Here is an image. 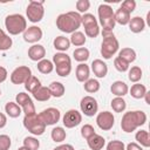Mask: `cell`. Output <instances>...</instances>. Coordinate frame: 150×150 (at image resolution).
Here are the masks:
<instances>
[{
    "mask_svg": "<svg viewBox=\"0 0 150 150\" xmlns=\"http://www.w3.org/2000/svg\"><path fill=\"white\" fill-rule=\"evenodd\" d=\"M87 144L91 150H101L103 149V146L105 145V139L104 137H102L101 135L95 134L94 136H91L89 139H87Z\"/></svg>",
    "mask_w": 150,
    "mask_h": 150,
    "instance_id": "7402d4cb",
    "label": "cell"
},
{
    "mask_svg": "<svg viewBox=\"0 0 150 150\" xmlns=\"http://www.w3.org/2000/svg\"><path fill=\"white\" fill-rule=\"evenodd\" d=\"M96 132H95V129L91 124H84L82 128H81V136L84 138V139H89L91 136H94Z\"/></svg>",
    "mask_w": 150,
    "mask_h": 150,
    "instance_id": "60d3db41",
    "label": "cell"
},
{
    "mask_svg": "<svg viewBox=\"0 0 150 150\" xmlns=\"http://www.w3.org/2000/svg\"><path fill=\"white\" fill-rule=\"evenodd\" d=\"M69 41H70V45H74L75 47H82V46L86 43L87 38H86V35H84L82 32L76 30V32L71 33Z\"/></svg>",
    "mask_w": 150,
    "mask_h": 150,
    "instance_id": "1f68e13d",
    "label": "cell"
},
{
    "mask_svg": "<svg viewBox=\"0 0 150 150\" xmlns=\"http://www.w3.org/2000/svg\"><path fill=\"white\" fill-rule=\"evenodd\" d=\"M80 109L86 116L91 117V116L96 115V112L98 110L97 101L93 96H89V95L84 96V97H82V100L80 102Z\"/></svg>",
    "mask_w": 150,
    "mask_h": 150,
    "instance_id": "8fae6325",
    "label": "cell"
},
{
    "mask_svg": "<svg viewBox=\"0 0 150 150\" xmlns=\"http://www.w3.org/2000/svg\"><path fill=\"white\" fill-rule=\"evenodd\" d=\"M5 111L9 117L16 118L21 114V108L16 102H7L5 105Z\"/></svg>",
    "mask_w": 150,
    "mask_h": 150,
    "instance_id": "83f0119b",
    "label": "cell"
},
{
    "mask_svg": "<svg viewBox=\"0 0 150 150\" xmlns=\"http://www.w3.org/2000/svg\"><path fill=\"white\" fill-rule=\"evenodd\" d=\"M15 102L23 110L25 115H33V114H35V105H34L33 100L30 98V96L28 94H26V93H19L15 96Z\"/></svg>",
    "mask_w": 150,
    "mask_h": 150,
    "instance_id": "4fadbf2b",
    "label": "cell"
},
{
    "mask_svg": "<svg viewBox=\"0 0 150 150\" xmlns=\"http://www.w3.org/2000/svg\"><path fill=\"white\" fill-rule=\"evenodd\" d=\"M135 138L139 143L141 146H144V148L150 146V136L146 130H138L135 135Z\"/></svg>",
    "mask_w": 150,
    "mask_h": 150,
    "instance_id": "d6a6232c",
    "label": "cell"
},
{
    "mask_svg": "<svg viewBox=\"0 0 150 150\" xmlns=\"http://www.w3.org/2000/svg\"><path fill=\"white\" fill-rule=\"evenodd\" d=\"M54 150H75V149L71 144H61V145L56 146Z\"/></svg>",
    "mask_w": 150,
    "mask_h": 150,
    "instance_id": "681fc988",
    "label": "cell"
},
{
    "mask_svg": "<svg viewBox=\"0 0 150 150\" xmlns=\"http://www.w3.org/2000/svg\"><path fill=\"white\" fill-rule=\"evenodd\" d=\"M118 57H121L122 60H124L127 63H131L136 60V52L132 49V48H129V47H125V48H122L118 53Z\"/></svg>",
    "mask_w": 150,
    "mask_h": 150,
    "instance_id": "4316f807",
    "label": "cell"
},
{
    "mask_svg": "<svg viewBox=\"0 0 150 150\" xmlns=\"http://www.w3.org/2000/svg\"><path fill=\"white\" fill-rule=\"evenodd\" d=\"M7 76H8L7 69H6L5 67L0 66V83L5 82V81H6V79H7Z\"/></svg>",
    "mask_w": 150,
    "mask_h": 150,
    "instance_id": "7dc6e473",
    "label": "cell"
},
{
    "mask_svg": "<svg viewBox=\"0 0 150 150\" xmlns=\"http://www.w3.org/2000/svg\"><path fill=\"white\" fill-rule=\"evenodd\" d=\"M32 76V70L28 66H19L11 74V82L13 84H22Z\"/></svg>",
    "mask_w": 150,
    "mask_h": 150,
    "instance_id": "30bf717a",
    "label": "cell"
},
{
    "mask_svg": "<svg viewBox=\"0 0 150 150\" xmlns=\"http://www.w3.org/2000/svg\"><path fill=\"white\" fill-rule=\"evenodd\" d=\"M38 115L42 120V122L46 124V127L47 125H54V124H56L60 121V118H61L60 110L56 109V108H53V107L47 108V109H43Z\"/></svg>",
    "mask_w": 150,
    "mask_h": 150,
    "instance_id": "7c38bea8",
    "label": "cell"
},
{
    "mask_svg": "<svg viewBox=\"0 0 150 150\" xmlns=\"http://www.w3.org/2000/svg\"><path fill=\"white\" fill-rule=\"evenodd\" d=\"M50 137L55 143H62L67 137V132L62 127H55L52 129Z\"/></svg>",
    "mask_w": 150,
    "mask_h": 150,
    "instance_id": "f546056e",
    "label": "cell"
},
{
    "mask_svg": "<svg viewBox=\"0 0 150 150\" xmlns=\"http://www.w3.org/2000/svg\"><path fill=\"white\" fill-rule=\"evenodd\" d=\"M89 50L86 48V47H79V48H76L75 50H74V53H73V56H74V59L77 61V62H80V63H86V61L89 59Z\"/></svg>",
    "mask_w": 150,
    "mask_h": 150,
    "instance_id": "4dcf8cb0",
    "label": "cell"
},
{
    "mask_svg": "<svg viewBox=\"0 0 150 150\" xmlns=\"http://www.w3.org/2000/svg\"><path fill=\"white\" fill-rule=\"evenodd\" d=\"M82 122V115L76 109H69L62 117V123L66 128L71 129L77 127Z\"/></svg>",
    "mask_w": 150,
    "mask_h": 150,
    "instance_id": "9a60e30c",
    "label": "cell"
},
{
    "mask_svg": "<svg viewBox=\"0 0 150 150\" xmlns=\"http://www.w3.org/2000/svg\"><path fill=\"white\" fill-rule=\"evenodd\" d=\"M98 22L103 28L102 33H112L115 28V12L108 4H101L97 9Z\"/></svg>",
    "mask_w": 150,
    "mask_h": 150,
    "instance_id": "3957f363",
    "label": "cell"
},
{
    "mask_svg": "<svg viewBox=\"0 0 150 150\" xmlns=\"http://www.w3.org/2000/svg\"><path fill=\"white\" fill-rule=\"evenodd\" d=\"M146 21H148V25L150 26V12H148L146 14Z\"/></svg>",
    "mask_w": 150,
    "mask_h": 150,
    "instance_id": "f5cc1de1",
    "label": "cell"
},
{
    "mask_svg": "<svg viewBox=\"0 0 150 150\" xmlns=\"http://www.w3.org/2000/svg\"><path fill=\"white\" fill-rule=\"evenodd\" d=\"M36 67H38V70L41 74H50L54 70L53 62L50 60H47V59H42L41 61H39Z\"/></svg>",
    "mask_w": 150,
    "mask_h": 150,
    "instance_id": "836d02e7",
    "label": "cell"
},
{
    "mask_svg": "<svg viewBox=\"0 0 150 150\" xmlns=\"http://www.w3.org/2000/svg\"><path fill=\"white\" fill-rule=\"evenodd\" d=\"M53 45H54V48H55L56 50H59L60 53H64L66 50L69 49V47H70V41H69L68 38L60 35V36H56V38L54 39Z\"/></svg>",
    "mask_w": 150,
    "mask_h": 150,
    "instance_id": "603a6c76",
    "label": "cell"
},
{
    "mask_svg": "<svg viewBox=\"0 0 150 150\" xmlns=\"http://www.w3.org/2000/svg\"><path fill=\"white\" fill-rule=\"evenodd\" d=\"M13 45L12 38L6 34L2 29H0V50H8Z\"/></svg>",
    "mask_w": 150,
    "mask_h": 150,
    "instance_id": "74e56055",
    "label": "cell"
},
{
    "mask_svg": "<svg viewBox=\"0 0 150 150\" xmlns=\"http://www.w3.org/2000/svg\"><path fill=\"white\" fill-rule=\"evenodd\" d=\"M6 124H7V117H6V115H5V114L0 112V129L5 128V127H6Z\"/></svg>",
    "mask_w": 150,
    "mask_h": 150,
    "instance_id": "f907efd6",
    "label": "cell"
},
{
    "mask_svg": "<svg viewBox=\"0 0 150 150\" xmlns=\"http://www.w3.org/2000/svg\"><path fill=\"white\" fill-rule=\"evenodd\" d=\"M53 64L56 74L61 77H67L71 71V59L66 53H56L53 56Z\"/></svg>",
    "mask_w": 150,
    "mask_h": 150,
    "instance_id": "8992f818",
    "label": "cell"
},
{
    "mask_svg": "<svg viewBox=\"0 0 150 150\" xmlns=\"http://www.w3.org/2000/svg\"><path fill=\"white\" fill-rule=\"evenodd\" d=\"M125 150H143V148H142L138 143L131 142V143H129V144L125 146Z\"/></svg>",
    "mask_w": 150,
    "mask_h": 150,
    "instance_id": "c3c4849f",
    "label": "cell"
},
{
    "mask_svg": "<svg viewBox=\"0 0 150 150\" xmlns=\"http://www.w3.org/2000/svg\"><path fill=\"white\" fill-rule=\"evenodd\" d=\"M42 29L38 26H30L27 27L26 30L23 32V40L28 43H36L38 41H40L42 39Z\"/></svg>",
    "mask_w": 150,
    "mask_h": 150,
    "instance_id": "2e32d148",
    "label": "cell"
},
{
    "mask_svg": "<svg viewBox=\"0 0 150 150\" xmlns=\"http://www.w3.org/2000/svg\"><path fill=\"white\" fill-rule=\"evenodd\" d=\"M129 91H130V95L134 98L139 100V98H143L144 97V95H145V93L148 90H146V87L144 84H141V83L137 82V83H135V84L131 86V88H130Z\"/></svg>",
    "mask_w": 150,
    "mask_h": 150,
    "instance_id": "484cf974",
    "label": "cell"
},
{
    "mask_svg": "<svg viewBox=\"0 0 150 150\" xmlns=\"http://www.w3.org/2000/svg\"><path fill=\"white\" fill-rule=\"evenodd\" d=\"M23 146L28 148L29 150H38L40 148V142L33 136H27L23 138Z\"/></svg>",
    "mask_w": 150,
    "mask_h": 150,
    "instance_id": "ab89813d",
    "label": "cell"
},
{
    "mask_svg": "<svg viewBox=\"0 0 150 150\" xmlns=\"http://www.w3.org/2000/svg\"><path fill=\"white\" fill-rule=\"evenodd\" d=\"M110 91L116 96V97H123L128 94L129 91V87L125 82L123 81H115L112 82V84L110 86Z\"/></svg>",
    "mask_w": 150,
    "mask_h": 150,
    "instance_id": "d6986e66",
    "label": "cell"
},
{
    "mask_svg": "<svg viewBox=\"0 0 150 150\" xmlns=\"http://www.w3.org/2000/svg\"><path fill=\"white\" fill-rule=\"evenodd\" d=\"M121 8L125 9L128 13L131 14V13L135 11V8H136V1H135V0H125V1L122 2Z\"/></svg>",
    "mask_w": 150,
    "mask_h": 150,
    "instance_id": "bcb514c9",
    "label": "cell"
},
{
    "mask_svg": "<svg viewBox=\"0 0 150 150\" xmlns=\"http://www.w3.org/2000/svg\"><path fill=\"white\" fill-rule=\"evenodd\" d=\"M22 122H23V127L35 136L42 135L46 130V124L42 122V120L39 117L36 112L33 115H25Z\"/></svg>",
    "mask_w": 150,
    "mask_h": 150,
    "instance_id": "52a82bcc",
    "label": "cell"
},
{
    "mask_svg": "<svg viewBox=\"0 0 150 150\" xmlns=\"http://www.w3.org/2000/svg\"><path fill=\"white\" fill-rule=\"evenodd\" d=\"M114 66H115L116 70H118L121 73H124V71H128L129 70V63H127L124 60H122L118 56L114 60Z\"/></svg>",
    "mask_w": 150,
    "mask_h": 150,
    "instance_id": "b9f144b4",
    "label": "cell"
},
{
    "mask_svg": "<svg viewBox=\"0 0 150 150\" xmlns=\"http://www.w3.org/2000/svg\"><path fill=\"white\" fill-rule=\"evenodd\" d=\"M11 145V137L8 135H0V150H9Z\"/></svg>",
    "mask_w": 150,
    "mask_h": 150,
    "instance_id": "f6af8a7d",
    "label": "cell"
},
{
    "mask_svg": "<svg viewBox=\"0 0 150 150\" xmlns=\"http://www.w3.org/2000/svg\"><path fill=\"white\" fill-rule=\"evenodd\" d=\"M146 122V114L142 110L128 111L123 115L121 120V128L124 132L129 134L135 131L138 127L144 125Z\"/></svg>",
    "mask_w": 150,
    "mask_h": 150,
    "instance_id": "7a4b0ae2",
    "label": "cell"
},
{
    "mask_svg": "<svg viewBox=\"0 0 150 150\" xmlns=\"http://www.w3.org/2000/svg\"><path fill=\"white\" fill-rule=\"evenodd\" d=\"M75 6L77 9V13H86L90 8V1L89 0H77Z\"/></svg>",
    "mask_w": 150,
    "mask_h": 150,
    "instance_id": "ee69618b",
    "label": "cell"
},
{
    "mask_svg": "<svg viewBox=\"0 0 150 150\" xmlns=\"http://www.w3.org/2000/svg\"><path fill=\"white\" fill-rule=\"evenodd\" d=\"M26 15L30 22H33V23L40 22L45 15L43 1H36V0L29 1L27 9H26Z\"/></svg>",
    "mask_w": 150,
    "mask_h": 150,
    "instance_id": "9c48e42d",
    "label": "cell"
},
{
    "mask_svg": "<svg viewBox=\"0 0 150 150\" xmlns=\"http://www.w3.org/2000/svg\"><path fill=\"white\" fill-rule=\"evenodd\" d=\"M75 74H76L77 81L84 83V82L89 79V76H90V68H89V66H88L87 63H80V64L76 67Z\"/></svg>",
    "mask_w": 150,
    "mask_h": 150,
    "instance_id": "44dd1931",
    "label": "cell"
},
{
    "mask_svg": "<svg viewBox=\"0 0 150 150\" xmlns=\"http://www.w3.org/2000/svg\"><path fill=\"white\" fill-rule=\"evenodd\" d=\"M149 95H150V93H149V91H146V93H145V95H144V98H145V103H146V104H150Z\"/></svg>",
    "mask_w": 150,
    "mask_h": 150,
    "instance_id": "816d5d0a",
    "label": "cell"
},
{
    "mask_svg": "<svg viewBox=\"0 0 150 150\" xmlns=\"http://www.w3.org/2000/svg\"><path fill=\"white\" fill-rule=\"evenodd\" d=\"M111 108L115 112H123L127 108V102L123 97H115L111 100Z\"/></svg>",
    "mask_w": 150,
    "mask_h": 150,
    "instance_id": "8d00e7d4",
    "label": "cell"
},
{
    "mask_svg": "<svg viewBox=\"0 0 150 150\" xmlns=\"http://www.w3.org/2000/svg\"><path fill=\"white\" fill-rule=\"evenodd\" d=\"M48 89L50 91V95L54 96V97H62L64 95V91H66L64 86L61 82H57V81H53L49 84Z\"/></svg>",
    "mask_w": 150,
    "mask_h": 150,
    "instance_id": "d4e9b609",
    "label": "cell"
},
{
    "mask_svg": "<svg viewBox=\"0 0 150 150\" xmlns=\"http://www.w3.org/2000/svg\"><path fill=\"white\" fill-rule=\"evenodd\" d=\"M107 150H125V144L122 141L114 139L107 144Z\"/></svg>",
    "mask_w": 150,
    "mask_h": 150,
    "instance_id": "7bdbcfd3",
    "label": "cell"
},
{
    "mask_svg": "<svg viewBox=\"0 0 150 150\" xmlns=\"http://www.w3.org/2000/svg\"><path fill=\"white\" fill-rule=\"evenodd\" d=\"M129 21H130V13H128L125 9L120 7L115 12V22H117L122 26H125L129 23Z\"/></svg>",
    "mask_w": 150,
    "mask_h": 150,
    "instance_id": "f1b7e54d",
    "label": "cell"
},
{
    "mask_svg": "<svg viewBox=\"0 0 150 150\" xmlns=\"http://www.w3.org/2000/svg\"><path fill=\"white\" fill-rule=\"evenodd\" d=\"M5 27L11 35H18L26 30L27 20L21 14H9L5 19Z\"/></svg>",
    "mask_w": 150,
    "mask_h": 150,
    "instance_id": "277c9868",
    "label": "cell"
},
{
    "mask_svg": "<svg viewBox=\"0 0 150 150\" xmlns=\"http://www.w3.org/2000/svg\"><path fill=\"white\" fill-rule=\"evenodd\" d=\"M82 15L77 12H67L62 13L56 18V27L63 33H74L81 26Z\"/></svg>",
    "mask_w": 150,
    "mask_h": 150,
    "instance_id": "6da1fadb",
    "label": "cell"
},
{
    "mask_svg": "<svg viewBox=\"0 0 150 150\" xmlns=\"http://www.w3.org/2000/svg\"><path fill=\"white\" fill-rule=\"evenodd\" d=\"M142 75H143V71L138 66H134L128 70V79L134 83H137L142 79Z\"/></svg>",
    "mask_w": 150,
    "mask_h": 150,
    "instance_id": "d590c367",
    "label": "cell"
},
{
    "mask_svg": "<svg viewBox=\"0 0 150 150\" xmlns=\"http://www.w3.org/2000/svg\"><path fill=\"white\" fill-rule=\"evenodd\" d=\"M0 96H1V90H0Z\"/></svg>",
    "mask_w": 150,
    "mask_h": 150,
    "instance_id": "11a10c76",
    "label": "cell"
},
{
    "mask_svg": "<svg viewBox=\"0 0 150 150\" xmlns=\"http://www.w3.org/2000/svg\"><path fill=\"white\" fill-rule=\"evenodd\" d=\"M114 123H115V117L110 111H101L96 116V124L103 131L110 130L114 127Z\"/></svg>",
    "mask_w": 150,
    "mask_h": 150,
    "instance_id": "5bb4252c",
    "label": "cell"
},
{
    "mask_svg": "<svg viewBox=\"0 0 150 150\" xmlns=\"http://www.w3.org/2000/svg\"><path fill=\"white\" fill-rule=\"evenodd\" d=\"M18 150H29V149H28V148H26V146H23V145H22V146H20V148H19V149H18Z\"/></svg>",
    "mask_w": 150,
    "mask_h": 150,
    "instance_id": "db71d44e",
    "label": "cell"
},
{
    "mask_svg": "<svg viewBox=\"0 0 150 150\" xmlns=\"http://www.w3.org/2000/svg\"><path fill=\"white\" fill-rule=\"evenodd\" d=\"M91 70H93V73L96 77L103 79L108 74V66L101 59H96L91 62Z\"/></svg>",
    "mask_w": 150,
    "mask_h": 150,
    "instance_id": "ac0fdd59",
    "label": "cell"
},
{
    "mask_svg": "<svg viewBox=\"0 0 150 150\" xmlns=\"http://www.w3.org/2000/svg\"><path fill=\"white\" fill-rule=\"evenodd\" d=\"M129 29L130 32L132 33H141L144 30L145 28V21L143 18L141 16H134V18H130V21H129Z\"/></svg>",
    "mask_w": 150,
    "mask_h": 150,
    "instance_id": "ffe728a7",
    "label": "cell"
},
{
    "mask_svg": "<svg viewBox=\"0 0 150 150\" xmlns=\"http://www.w3.org/2000/svg\"><path fill=\"white\" fill-rule=\"evenodd\" d=\"M32 95H33V97H34L36 101H40V102L48 101V100L52 97L48 87H43V86H41L40 88H38Z\"/></svg>",
    "mask_w": 150,
    "mask_h": 150,
    "instance_id": "cb8c5ba5",
    "label": "cell"
},
{
    "mask_svg": "<svg viewBox=\"0 0 150 150\" xmlns=\"http://www.w3.org/2000/svg\"><path fill=\"white\" fill-rule=\"evenodd\" d=\"M41 87V81L36 77V76H34V75H32L27 81H26V83H25V88H26V90L27 91H29L30 94H33L38 88H40Z\"/></svg>",
    "mask_w": 150,
    "mask_h": 150,
    "instance_id": "e575fe53",
    "label": "cell"
},
{
    "mask_svg": "<svg viewBox=\"0 0 150 150\" xmlns=\"http://www.w3.org/2000/svg\"><path fill=\"white\" fill-rule=\"evenodd\" d=\"M81 25L84 27V35L88 38H97L100 34V25L96 20V18L90 13H84L82 15Z\"/></svg>",
    "mask_w": 150,
    "mask_h": 150,
    "instance_id": "ba28073f",
    "label": "cell"
},
{
    "mask_svg": "<svg viewBox=\"0 0 150 150\" xmlns=\"http://www.w3.org/2000/svg\"><path fill=\"white\" fill-rule=\"evenodd\" d=\"M102 35L103 40L101 43V55L103 56V59L109 60L117 53L120 43L112 33H102Z\"/></svg>",
    "mask_w": 150,
    "mask_h": 150,
    "instance_id": "5b68a950",
    "label": "cell"
},
{
    "mask_svg": "<svg viewBox=\"0 0 150 150\" xmlns=\"http://www.w3.org/2000/svg\"><path fill=\"white\" fill-rule=\"evenodd\" d=\"M83 87H84V90L87 93L94 94V93H97L100 90V82L97 80H95V79H88L84 82Z\"/></svg>",
    "mask_w": 150,
    "mask_h": 150,
    "instance_id": "f35d334b",
    "label": "cell"
},
{
    "mask_svg": "<svg viewBox=\"0 0 150 150\" xmlns=\"http://www.w3.org/2000/svg\"><path fill=\"white\" fill-rule=\"evenodd\" d=\"M45 56H46V49H45V47L42 45L35 43V45L29 47V49H28V57L32 61L39 62L42 59H45Z\"/></svg>",
    "mask_w": 150,
    "mask_h": 150,
    "instance_id": "e0dca14e",
    "label": "cell"
}]
</instances>
